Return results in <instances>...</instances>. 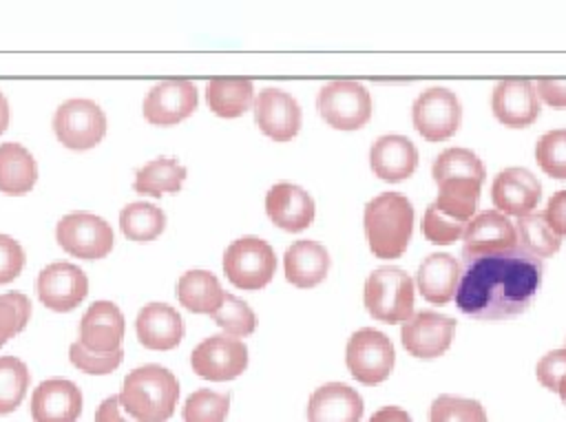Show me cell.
<instances>
[{"instance_id":"cell-11","label":"cell","mask_w":566,"mask_h":422,"mask_svg":"<svg viewBox=\"0 0 566 422\" xmlns=\"http://www.w3.org/2000/svg\"><path fill=\"white\" fill-rule=\"evenodd\" d=\"M190 365L192 371L203 380H234L248 367V347L228 334L208 336L192 349Z\"/></svg>"},{"instance_id":"cell-30","label":"cell","mask_w":566,"mask_h":422,"mask_svg":"<svg viewBox=\"0 0 566 422\" xmlns=\"http://www.w3.org/2000/svg\"><path fill=\"white\" fill-rule=\"evenodd\" d=\"M436 186H438V197L433 201L436 210L449 217L451 221L467 225L475 217L482 183L473 179H444Z\"/></svg>"},{"instance_id":"cell-25","label":"cell","mask_w":566,"mask_h":422,"mask_svg":"<svg viewBox=\"0 0 566 422\" xmlns=\"http://www.w3.org/2000/svg\"><path fill=\"white\" fill-rule=\"evenodd\" d=\"M458 283H460V263L447 252L429 254L420 263L416 274V285L420 296L433 305H447L455 296Z\"/></svg>"},{"instance_id":"cell-17","label":"cell","mask_w":566,"mask_h":422,"mask_svg":"<svg viewBox=\"0 0 566 422\" xmlns=\"http://www.w3.org/2000/svg\"><path fill=\"white\" fill-rule=\"evenodd\" d=\"M491 110L495 119L509 128L531 126L539 115L535 84L526 77L500 80L491 95Z\"/></svg>"},{"instance_id":"cell-18","label":"cell","mask_w":566,"mask_h":422,"mask_svg":"<svg viewBox=\"0 0 566 422\" xmlns=\"http://www.w3.org/2000/svg\"><path fill=\"white\" fill-rule=\"evenodd\" d=\"M542 197L539 179L526 168H504L495 175L491 186V201L497 212L524 217L535 210Z\"/></svg>"},{"instance_id":"cell-43","label":"cell","mask_w":566,"mask_h":422,"mask_svg":"<svg viewBox=\"0 0 566 422\" xmlns=\"http://www.w3.org/2000/svg\"><path fill=\"white\" fill-rule=\"evenodd\" d=\"M464 228L467 225L455 223L449 217L440 214L433 203H429L424 214H422V234H424L427 241H431L436 245H449V243L462 239Z\"/></svg>"},{"instance_id":"cell-7","label":"cell","mask_w":566,"mask_h":422,"mask_svg":"<svg viewBox=\"0 0 566 422\" xmlns=\"http://www.w3.org/2000/svg\"><path fill=\"white\" fill-rule=\"evenodd\" d=\"M345 362L358 382L371 387L389 378L396 362V351L382 331L363 327L349 336L345 347Z\"/></svg>"},{"instance_id":"cell-2","label":"cell","mask_w":566,"mask_h":422,"mask_svg":"<svg viewBox=\"0 0 566 422\" xmlns=\"http://www.w3.org/2000/svg\"><path fill=\"white\" fill-rule=\"evenodd\" d=\"M363 228L374 256L385 261L398 259L405 254L413 232V205L400 192H380L367 201Z\"/></svg>"},{"instance_id":"cell-15","label":"cell","mask_w":566,"mask_h":422,"mask_svg":"<svg viewBox=\"0 0 566 422\" xmlns=\"http://www.w3.org/2000/svg\"><path fill=\"white\" fill-rule=\"evenodd\" d=\"M455 327V318L424 309L402 323L400 340L411 356L429 360L442 356L451 347Z\"/></svg>"},{"instance_id":"cell-42","label":"cell","mask_w":566,"mask_h":422,"mask_svg":"<svg viewBox=\"0 0 566 422\" xmlns=\"http://www.w3.org/2000/svg\"><path fill=\"white\" fill-rule=\"evenodd\" d=\"M535 376L542 387L555 391L566 404V349H553L544 354L535 367Z\"/></svg>"},{"instance_id":"cell-41","label":"cell","mask_w":566,"mask_h":422,"mask_svg":"<svg viewBox=\"0 0 566 422\" xmlns=\"http://www.w3.org/2000/svg\"><path fill=\"white\" fill-rule=\"evenodd\" d=\"M122 358H124L122 349L111 351V354H93V351L84 349L77 340L71 342V347H69V360L73 362V367L84 373H93V376H104V373L115 371L119 367Z\"/></svg>"},{"instance_id":"cell-49","label":"cell","mask_w":566,"mask_h":422,"mask_svg":"<svg viewBox=\"0 0 566 422\" xmlns=\"http://www.w3.org/2000/svg\"><path fill=\"white\" fill-rule=\"evenodd\" d=\"M7 126H9V102L4 93H0V135L7 130Z\"/></svg>"},{"instance_id":"cell-27","label":"cell","mask_w":566,"mask_h":422,"mask_svg":"<svg viewBox=\"0 0 566 422\" xmlns=\"http://www.w3.org/2000/svg\"><path fill=\"white\" fill-rule=\"evenodd\" d=\"M223 287L219 278L208 270H188L177 281L179 303L195 314H214L223 300Z\"/></svg>"},{"instance_id":"cell-26","label":"cell","mask_w":566,"mask_h":422,"mask_svg":"<svg viewBox=\"0 0 566 422\" xmlns=\"http://www.w3.org/2000/svg\"><path fill=\"white\" fill-rule=\"evenodd\" d=\"M329 252L318 241L301 239L285 250V278L296 287H316L329 272Z\"/></svg>"},{"instance_id":"cell-22","label":"cell","mask_w":566,"mask_h":422,"mask_svg":"<svg viewBox=\"0 0 566 422\" xmlns=\"http://www.w3.org/2000/svg\"><path fill=\"white\" fill-rule=\"evenodd\" d=\"M365 402L345 382H325L307 400V422H360Z\"/></svg>"},{"instance_id":"cell-9","label":"cell","mask_w":566,"mask_h":422,"mask_svg":"<svg viewBox=\"0 0 566 422\" xmlns=\"http://www.w3.org/2000/svg\"><path fill=\"white\" fill-rule=\"evenodd\" d=\"M57 245L77 259H104L113 250V228L97 214L69 212L55 228Z\"/></svg>"},{"instance_id":"cell-12","label":"cell","mask_w":566,"mask_h":422,"mask_svg":"<svg viewBox=\"0 0 566 422\" xmlns=\"http://www.w3.org/2000/svg\"><path fill=\"white\" fill-rule=\"evenodd\" d=\"M199 93L195 82L186 77H168L150 86L144 97V117L155 126H172L190 117L197 108Z\"/></svg>"},{"instance_id":"cell-23","label":"cell","mask_w":566,"mask_h":422,"mask_svg":"<svg viewBox=\"0 0 566 422\" xmlns=\"http://www.w3.org/2000/svg\"><path fill=\"white\" fill-rule=\"evenodd\" d=\"M369 166L382 181L409 179L418 168L416 144L405 135H382L371 144Z\"/></svg>"},{"instance_id":"cell-31","label":"cell","mask_w":566,"mask_h":422,"mask_svg":"<svg viewBox=\"0 0 566 422\" xmlns=\"http://www.w3.org/2000/svg\"><path fill=\"white\" fill-rule=\"evenodd\" d=\"M186 175V168L175 157H157L135 172L133 188L139 194L161 197L164 192H179Z\"/></svg>"},{"instance_id":"cell-44","label":"cell","mask_w":566,"mask_h":422,"mask_svg":"<svg viewBox=\"0 0 566 422\" xmlns=\"http://www.w3.org/2000/svg\"><path fill=\"white\" fill-rule=\"evenodd\" d=\"M24 263H27V256L22 245L9 234H0V285L18 278Z\"/></svg>"},{"instance_id":"cell-28","label":"cell","mask_w":566,"mask_h":422,"mask_svg":"<svg viewBox=\"0 0 566 422\" xmlns=\"http://www.w3.org/2000/svg\"><path fill=\"white\" fill-rule=\"evenodd\" d=\"M38 181L35 157L18 141L0 144V192L24 194Z\"/></svg>"},{"instance_id":"cell-6","label":"cell","mask_w":566,"mask_h":422,"mask_svg":"<svg viewBox=\"0 0 566 422\" xmlns=\"http://www.w3.org/2000/svg\"><path fill=\"white\" fill-rule=\"evenodd\" d=\"M316 108L332 128L358 130L371 117V95L354 80H334L321 86Z\"/></svg>"},{"instance_id":"cell-35","label":"cell","mask_w":566,"mask_h":422,"mask_svg":"<svg viewBox=\"0 0 566 422\" xmlns=\"http://www.w3.org/2000/svg\"><path fill=\"white\" fill-rule=\"evenodd\" d=\"M29 369L15 356H0V415L20 407L29 389Z\"/></svg>"},{"instance_id":"cell-3","label":"cell","mask_w":566,"mask_h":422,"mask_svg":"<svg viewBox=\"0 0 566 422\" xmlns=\"http://www.w3.org/2000/svg\"><path fill=\"white\" fill-rule=\"evenodd\" d=\"M117 398L124 411L139 422H166L175 413L179 382L170 369L150 362L126 373Z\"/></svg>"},{"instance_id":"cell-34","label":"cell","mask_w":566,"mask_h":422,"mask_svg":"<svg viewBox=\"0 0 566 422\" xmlns=\"http://www.w3.org/2000/svg\"><path fill=\"white\" fill-rule=\"evenodd\" d=\"M431 177L436 183L444 179H473L484 181V166L480 157L469 148H447L431 163Z\"/></svg>"},{"instance_id":"cell-19","label":"cell","mask_w":566,"mask_h":422,"mask_svg":"<svg viewBox=\"0 0 566 422\" xmlns=\"http://www.w3.org/2000/svg\"><path fill=\"white\" fill-rule=\"evenodd\" d=\"M126 331L124 316L113 300H95L80 320L77 342L93 354L117 351Z\"/></svg>"},{"instance_id":"cell-21","label":"cell","mask_w":566,"mask_h":422,"mask_svg":"<svg viewBox=\"0 0 566 422\" xmlns=\"http://www.w3.org/2000/svg\"><path fill=\"white\" fill-rule=\"evenodd\" d=\"M82 413V391L66 378L42 380L31 395L35 422H77Z\"/></svg>"},{"instance_id":"cell-32","label":"cell","mask_w":566,"mask_h":422,"mask_svg":"<svg viewBox=\"0 0 566 422\" xmlns=\"http://www.w3.org/2000/svg\"><path fill=\"white\" fill-rule=\"evenodd\" d=\"M515 232L517 247L537 261L553 256L562 247V236L551 228L544 212H531L520 217L515 223Z\"/></svg>"},{"instance_id":"cell-40","label":"cell","mask_w":566,"mask_h":422,"mask_svg":"<svg viewBox=\"0 0 566 422\" xmlns=\"http://www.w3.org/2000/svg\"><path fill=\"white\" fill-rule=\"evenodd\" d=\"M31 316V300L22 292L0 294V347L20 334Z\"/></svg>"},{"instance_id":"cell-8","label":"cell","mask_w":566,"mask_h":422,"mask_svg":"<svg viewBox=\"0 0 566 422\" xmlns=\"http://www.w3.org/2000/svg\"><path fill=\"white\" fill-rule=\"evenodd\" d=\"M106 115L93 99L75 97L57 106L53 115L55 137L71 150H88L106 135Z\"/></svg>"},{"instance_id":"cell-36","label":"cell","mask_w":566,"mask_h":422,"mask_svg":"<svg viewBox=\"0 0 566 422\" xmlns=\"http://www.w3.org/2000/svg\"><path fill=\"white\" fill-rule=\"evenodd\" d=\"M230 411V395L212 389L192 391L181 409L184 422H223Z\"/></svg>"},{"instance_id":"cell-39","label":"cell","mask_w":566,"mask_h":422,"mask_svg":"<svg viewBox=\"0 0 566 422\" xmlns=\"http://www.w3.org/2000/svg\"><path fill=\"white\" fill-rule=\"evenodd\" d=\"M537 166L553 179H566V128L544 133L535 144Z\"/></svg>"},{"instance_id":"cell-48","label":"cell","mask_w":566,"mask_h":422,"mask_svg":"<svg viewBox=\"0 0 566 422\" xmlns=\"http://www.w3.org/2000/svg\"><path fill=\"white\" fill-rule=\"evenodd\" d=\"M367 422H411V418L405 409L389 404V407H380L378 411H374V415Z\"/></svg>"},{"instance_id":"cell-14","label":"cell","mask_w":566,"mask_h":422,"mask_svg":"<svg viewBox=\"0 0 566 422\" xmlns=\"http://www.w3.org/2000/svg\"><path fill=\"white\" fill-rule=\"evenodd\" d=\"M513 250H517V232L506 214L497 210H484L467 223L462 234L464 261Z\"/></svg>"},{"instance_id":"cell-38","label":"cell","mask_w":566,"mask_h":422,"mask_svg":"<svg viewBox=\"0 0 566 422\" xmlns=\"http://www.w3.org/2000/svg\"><path fill=\"white\" fill-rule=\"evenodd\" d=\"M429 422H489L478 400L442 393L429 407Z\"/></svg>"},{"instance_id":"cell-10","label":"cell","mask_w":566,"mask_h":422,"mask_svg":"<svg viewBox=\"0 0 566 422\" xmlns=\"http://www.w3.org/2000/svg\"><path fill=\"white\" fill-rule=\"evenodd\" d=\"M413 128L429 141H442L458 133L462 122V104L458 95L444 86L424 88L411 106Z\"/></svg>"},{"instance_id":"cell-5","label":"cell","mask_w":566,"mask_h":422,"mask_svg":"<svg viewBox=\"0 0 566 422\" xmlns=\"http://www.w3.org/2000/svg\"><path fill=\"white\" fill-rule=\"evenodd\" d=\"M276 272L274 247L259 236H241L223 252V274L241 289L265 287Z\"/></svg>"},{"instance_id":"cell-24","label":"cell","mask_w":566,"mask_h":422,"mask_svg":"<svg viewBox=\"0 0 566 422\" xmlns=\"http://www.w3.org/2000/svg\"><path fill=\"white\" fill-rule=\"evenodd\" d=\"M137 338L146 349L168 351L184 338V320L168 303H148L139 309L135 320Z\"/></svg>"},{"instance_id":"cell-16","label":"cell","mask_w":566,"mask_h":422,"mask_svg":"<svg viewBox=\"0 0 566 422\" xmlns=\"http://www.w3.org/2000/svg\"><path fill=\"white\" fill-rule=\"evenodd\" d=\"M254 122L274 141H290L301 130V106L283 88L268 86L254 97Z\"/></svg>"},{"instance_id":"cell-46","label":"cell","mask_w":566,"mask_h":422,"mask_svg":"<svg viewBox=\"0 0 566 422\" xmlns=\"http://www.w3.org/2000/svg\"><path fill=\"white\" fill-rule=\"evenodd\" d=\"M544 217L559 236H566V190H559L548 199Z\"/></svg>"},{"instance_id":"cell-37","label":"cell","mask_w":566,"mask_h":422,"mask_svg":"<svg viewBox=\"0 0 566 422\" xmlns=\"http://www.w3.org/2000/svg\"><path fill=\"white\" fill-rule=\"evenodd\" d=\"M212 320L228 336H234V338L250 336L256 329L254 309L243 298H237L234 294H228V292L223 294V300H221L219 309L212 314Z\"/></svg>"},{"instance_id":"cell-29","label":"cell","mask_w":566,"mask_h":422,"mask_svg":"<svg viewBox=\"0 0 566 422\" xmlns=\"http://www.w3.org/2000/svg\"><path fill=\"white\" fill-rule=\"evenodd\" d=\"M206 102L219 117H241L254 104V84L248 77H212L206 86Z\"/></svg>"},{"instance_id":"cell-20","label":"cell","mask_w":566,"mask_h":422,"mask_svg":"<svg viewBox=\"0 0 566 422\" xmlns=\"http://www.w3.org/2000/svg\"><path fill=\"white\" fill-rule=\"evenodd\" d=\"M265 212L276 228L285 232H301L312 225L316 205L312 194L301 186L279 181L265 194Z\"/></svg>"},{"instance_id":"cell-13","label":"cell","mask_w":566,"mask_h":422,"mask_svg":"<svg viewBox=\"0 0 566 422\" xmlns=\"http://www.w3.org/2000/svg\"><path fill=\"white\" fill-rule=\"evenodd\" d=\"M38 298L53 312L75 309L88 294V278L82 267L69 261H53L38 274Z\"/></svg>"},{"instance_id":"cell-45","label":"cell","mask_w":566,"mask_h":422,"mask_svg":"<svg viewBox=\"0 0 566 422\" xmlns=\"http://www.w3.org/2000/svg\"><path fill=\"white\" fill-rule=\"evenodd\" d=\"M535 93L551 108H566V77H539Z\"/></svg>"},{"instance_id":"cell-1","label":"cell","mask_w":566,"mask_h":422,"mask_svg":"<svg viewBox=\"0 0 566 422\" xmlns=\"http://www.w3.org/2000/svg\"><path fill=\"white\" fill-rule=\"evenodd\" d=\"M542 285V263L520 247L464 263L455 305L475 320H504L526 312Z\"/></svg>"},{"instance_id":"cell-47","label":"cell","mask_w":566,"mask_h":422,"mask_svg":"<svg viewBox=\"0 0 566 422\" xmlns=\"http://www.w3.org/2000/svg\"><path fill=\"white\" fill-rule=\"evenodd\" d=\"M95 422H139L133 415H128L119 402L117 395H111L99 402L95 411Z\"/></svg>"},{"instance_id":"cell-33","label":"cell","mask_w":566,"mask_h":422,"mask_svg":"<svg viewBox=\"0 0 566 422\" xmlns=\"http://www.w3.org/2000/svg\"><path fill=\"white\" fill-rule=\"evenodd\" d=\"M166 228V214L155 203L133 201L119 212V230L130 241H153Z\"/></svg>"},{"instance_id":"cell-4","label":"cell","mask_w":566,"mask_h":422,"mask_svg":"<svg viewBox=\"0 0 566 422\" xmlns=\"http://www.w3.org/2000/svg\"><path fill=\"white\" fill-rule=\"evenodd\" d=\"M413 300H416V287L413 278L396 267V265H382L376 267L363 289V303L369 316H374L380 323L396 325L405 323L413 316Z\"/></svg>"}]
</instances>
